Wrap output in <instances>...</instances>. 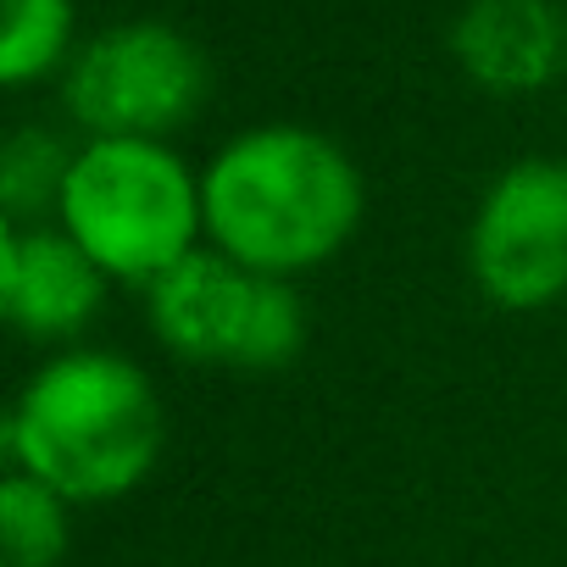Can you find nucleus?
<instances>
[{"mask_svg":"<svg viewBox=\"0 0 567 567\" xmlns=\"http://www.w3.org/2000/svg\"><path fill=\"white\" fill-rule=\"evenodd\" d=\"M145 323L167 357L217 373H278L312 340V312L290 278H267L212 245L151 284Z\"/></svg>","mask_w":567,"mask_h":567,"instance_id":"4","label":"nucleus"},{"mask_svg":"<svg viewBox=\"0 0 567 567\" xmlns=\"http://www.w3.org/2000/svg\"><path fill=\"white\" fill-rule=\"evenodd\" d=\"M73 550V506L29 473L0 478V561L7 567H62Z\"/></svg>","mask_w":567,"mask_h":567,"instance_id":"11","label":"nucleus"},{"mask_svg":"<svg viewBox=\"0 0 567 567\" xmlns=\"http://www.w3.org/2000/svg\"><path fill=\"white\" fill-rule=\"evenodd\" d=\"M206 245L301 284L329 267L362 228L368 178L357 156L307 123H256L223 140L200 167Z\"/></svg>","mask_w":567,"mask_h":567,"instance_id":"1","label":"nucleus"},{"mask_svg":"<svg viewBox=\"0 0 567 567\" xmlns=\"http://www.w3.org/2000/svg\"><path fill=\"white\" fill-rule=\"evenodd\" d=\"M0 451L12 473L40 478L68 506H112L162 467L167 406L134 357L84 340L23 379Z\"/></svg>","mask_w":567,"mask_h":567,"instance_id":"2","label":"nucleus"},{"mask_svg":"<svg viewBox=\"0 0 567 567\" xmlns=\"http://www.w3.org/2000/svg\"><path fill=\"white\" fill-rule=\"evenodd\" d=\"M56 228L128 290H151L206 245L200 167L173 140H79Z\"/></svg>","mask_w":567,"mask_h":567,"instance_id":"3","label":"nucleus"},{"mask_svg":"<svg viewBox=\"0 0 567 567\" xmlns=\"http://www.w3.org/2000/svg\"><path fill=\"white\" fill-rule=\"evenodd\" d=\"M106 296L112 278L56 223H0V312L23 340L51 351L84 346Z\"/></svg>","mask_w":567,"mask_h":567,"instance_id":"7","label":"nucleus"},{"mask_svg":"<svg viewBox=\"0 0 567 567\" xmlns=\"http://www.w3.org/2000/svg\"><path fill=\"white\" fill-rule=\"evenodd\" d=\"M79 51L73 0H0V84L34 90L62 79Z\"/></svg>","mask_w":567,"mask_h":567,"instance_id":"9","label":"nucleus"},{"mask_svg":"<svg viewBox=\"0 0 567 567\" xmlns=\"http://www.w3.org/2000/svg\"><path fill=\"white\" fill-rule=\"evenodd\" d=\"M212 95L206 51L162 18L90 34L62 73V112L84 140H173Z\"/></svg>","mask_w":567,"mask_h":567,"instance_id":"5","label":"nucleus"},{"mask_svg":"<svg viewBox=\"0 0 567 567\" xmlns=\"http://www.w3.org/2000/svg\"><path fill=\"white\" fill-rule=\"evenodd\" d=\"M451 56L484 95H534L567 68V12L556 0H467Z\"/></svg>","mask_w":567,"mask_h":567,"instance_id":"8","label":"nucleus"},{"mask_svg":"<svg viewBox=\"0 0 567 567\" xmlns=\"http://www.w3.org/2000/svg\"><path fill=\"white\" fill-rule=\"evenodd\" d=\"M467 278L495 312H545L567 296V162H506L467 223Z\"/></svg>","mask_w":567,"mask_h":567,"instance_id":"6","label":"nucleus"},{"mask_svg":"<svg viewBox=\"0 0 567 567\" xmlns=\"http://www.w3.org/2000/svg\"><path fill=\"white\" fill-rule=\"evenodd\" d=\"M73 151L56 128L23 123L0 145V223H56V200L73 167Z\"/></svg>","mask_w":567,"mask_h":567,"instance_id":"10","label":"nucleus"}]
</instances>
